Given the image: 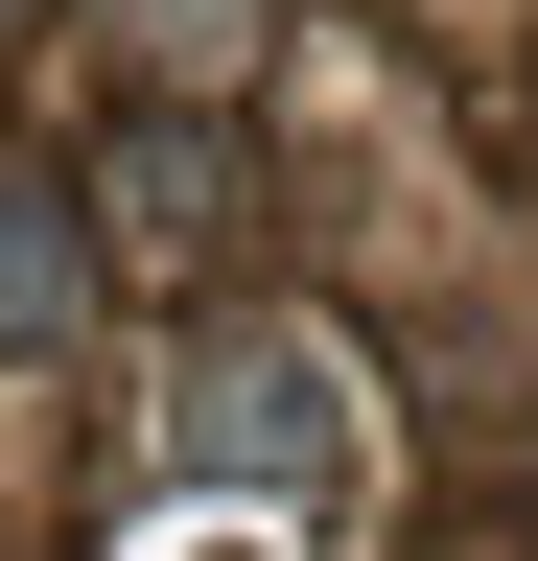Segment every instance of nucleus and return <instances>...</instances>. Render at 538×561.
I'll use <instances>...</instances> for the list:
<instances>
[{"mask_svg": "<svg viewBox=\"0 0 538 561\" xmlns=\"http://www.w3.org/2000/svg\"><path fill=\"white\" fill-rule=\"evenodd\" d=\"M257 0H94V47H141V70H234Z\"/></svg>", "mask_w": 538, "mask_h": 561, "instance_id": "7ed1b4c3", "label": "nucleus"}, {"mask_svg": "<svg viewBox=\"0 0 538 561\" xmlns=\"http://www.w3.org/2000/svg\"><path fill=\"white\" fill-rule=\"evenodd\" d=\"M71 305H94V257H71V187H24V164H0V351H47Z\"/></svg>", "mask_w": 538, "mask_h": 561, "instance_id": "f03ea898", "label": "nucleus"}, {"mask_svg": "<svg viewBox=\"0 0 538 561\" xmlns=\"http://www.w3.org/2000/svg\"><path fill=\"white\" fill-rule=\"evenodd\" d=\"M164 468H234V491H352V468H375V421H352V375H328L305 328H234V351H187Z\"/></svg>", "mask_w": 538, "mask_h": 561, "instance_id": "f257e3e1", "label": "nucleus"}]
</instances>
